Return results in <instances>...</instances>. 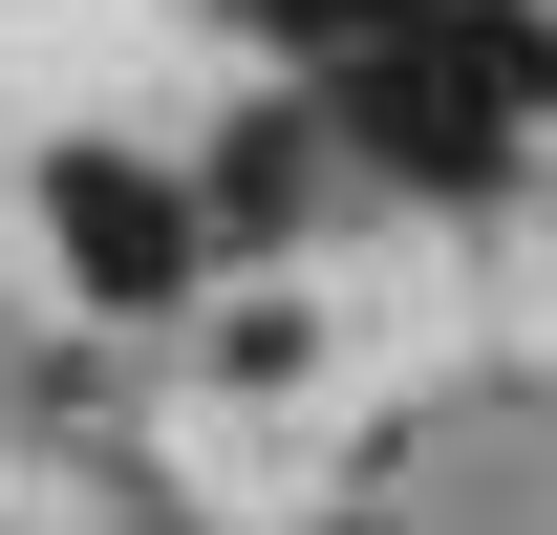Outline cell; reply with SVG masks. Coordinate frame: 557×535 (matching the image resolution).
Masks as SVG:
<instances>
[{
	"label": "cell",
	"instance_id": "7a4b0ae2",
	"mask_svg": "<svg viewBox=\"0 0 557 535\" xmlns=\"http://www.w3.org/2000/svg\"><path fill=\"white\" fill-rule=\"evenodd\" d=\"M44 236H65V278H86V300H172L214 214L172 194V172H129V150H65V172H44Z\"/></svg>",
	"mask_w": 557,
	"mask_h": 535
},
{
	"label": "cell",
	"instance_id": "3957f363",
	"mask_svg": "<svg viewBox=\"0 0 557 535\" xmlns=\"http://www.w3.org/2000/svg\"><path fill=\"white\" fill-rule=\"evenodd\" d=\"M300 172H322V129H300V108H258V129L214 150V214H236V236H278V214H300Z\"/></svg>",
	"mask_w": 557,
	"mask_h": 535
},
{
	"label": "cell",
	"instance_id": "277c9868",
	"mask_svg": "<svg viewBox=\"0 0 557 535\" xmlns=\"http://www.w3.org/2000/svg\"><path fill=\"white\" fill-rule=\"evenodd\" d=\"M278 43H386V22H450V0H258Z\"/></svg>",
	"mask_w": 557,
	"mask_h": 535
},
{
	"label": "cell",
	"instance_id": "6da1fadb",
	"mask_svg": "<svg viewBox=\"0 0 557 535\" xmlns=\"http://www.w3.org/2000/svg\"><path fill=\"white\" fill-rule=\"evenodd\" d=\"M536 86H557V65H536V22L450 0V22H386V43H344V129L386 150V172H493Z\"/></svg>",
	"mask_w": 557,
	"mask_h": 535
}]
</instances>
